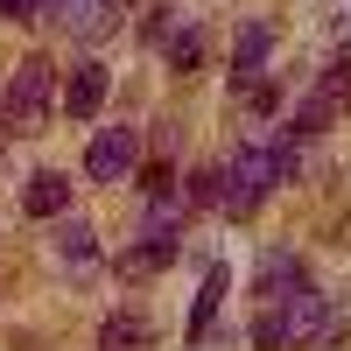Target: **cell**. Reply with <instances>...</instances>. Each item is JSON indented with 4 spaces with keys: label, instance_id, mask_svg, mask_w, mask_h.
I'll use <instances>...</instances> for the list:
<instances>
[{
    "label": "cell",
    "instance_id": "6da1fadb",
    "mask_svg": "<svg viewBox=\"0 0 351 351\" xmlns=\"http://www.w3.org/2000/svg\"><path fill=\"white\" fill-rule=\"evenodd\" d=\"M225 176V211L232 218H253L260 197H267L274 183H288L295 176V134H267V141H246V148H232V162L218 169Z\"/></svg>",
    "mask_w": 351,
    "mask_h": 351
},
{
    "label": "cell",
    "instance_id": "7a4b0ae2",
    "mask_svg": "<svg viewBox=\"0 0 351 351\" xmlns=\"http://www.w3.org/2000/svg\"><path fill=\"white\" fill-rule=\"evenodd\" d=\"M330 330H337V316H330V302L316 295V288H295L288 302H260V316H253V344L260 351L316 344V337H330Z\"/></svg>",
    "mask_w": 351,
    "mask_h": 351
},
{
    "label": "cell",
    "instance_id": "3957f363",
    "mask_svg": "<svg viewBox=\"0 0 351 351\" xmlns=\"http://www.w3.org/2000/svg\"><path fill=\"white\" fill-rule=\"evenodd\" d=\"M49 99H56V64L49 56H21L14 84L0 92V127L8 134H43L49 127Z\"/></svg>",
    "mask_w": 351,
    "mask_h": 351
},
{
    "label": "cell",
    "instance_id": "277c9868",
    "mask_svg": "<svg viewBox=\"0 0 351 351\" xmlns=\"http://www.w3.org/2000/svg\"><path fill=\"white\" fill-rule=\"evenodd\" d=\"M134 162H141V134L134 127H99L92 148H84V176H92V183H120Z\"/></svg>",
    "mask_w": 351,
    "mask_h": 351
},
{
    "label": "cell",
    "instance_id": "5b68a950",
    "mask_svg": "<svg viewBox=\"0 0 351 351\" xmlns=\"http://www.w3.org/2000/svg\"><path fill=\"white\" fill-rule=\"evenodd\" d=\"M43 21H56L77 43H99V36H112L120 8H112V0H43Z\"/></svg>",
    "mask_w": 351,
    "mask_h": 351
},
{
    "label": "cell",
    "instance_id": "8992f818",
    "mask_svg": "<svg viewBox=\"0 0 351 351\" xmlns=\"http://www.w3.org/2000/svg\"><path fill=\"white\" fill-rule=\"evenodd\" d=\"M267 49H274V28L267 21H246L239 36H232V84H239V92L267 71Z\"/></svg>",
    "mask_w": 351,
    "mask_h": 351
},
{
    "label": "cell",
    "instance_id": "52a82bcc",
    "mask_svg": "<svg viewBox=\"0 0 351 351\" xmlns=\"http://www.w3.org/2000/svg\"><path fill=\"white\" fill-rule=\"evenodd\" d=\"M106 84H112V71H106V64H77V71H71V84H64V112H71V120H99Z\"/></svg>",
    "mask_w": 351,
    "mask_h": 351
},
{
    "label": "cell",
    "instance_id": "ba28073f",
    "mask_svg": "<svg viewBox=\"0 0 351 351\" xmlns=\"http://www.w3.org/2000/svg\"><path fill=\"white\" fill-rule=\"evenodd\" d=\"M64 204H71V176L64 169H36L21 183V211L28 218H64Z\"/></svg>",
    "mask_w": 351,
    "mask_h": 351
},
{
    "label": "cell",
    "instance_id": "9c48e42d",
    "mask_svg": "<svg viewBox=\"0 0 351 351\" xmlns=\"http://www.w3.org/2000/svg\"><path fill=\"white\" fill-rule=\"evenodd\" d=\"M225 288H232V274H225V260L218 267H204V288H197V309H190V344H204L211 337V324H218V309H225Z\"/></svg>",
    "mask_w": 351,
    "mask_h": 351
},
{
    "label": "cell",
    "instance_id": "30bf717a",
    "mask_svg": "<svg viewBox=\"0 0 351 351\" xmlns=\"http://www.w3.org/2000/svg\"><path fill=\"white\" fill-rule=\"evenodd\" d=\"M148 344H155V324L141 309H112L99 324V351H148Z\"/></svg>",
    "mask_w": 351,
    "mask_h": 351
},
{
    "label": "cell",
    "instance_id": "8fae6325",
    "mask_svg": "<svg viewBox=\"0 0 351 351\" xmlns=\"http://www.w3.org/2000/svg\"><path fill=\"white\" fill-rule=\"evenodd\" d=\"M295 288H309L295 253H267V260H260V302H288Z\"/></svg>",
    "mask_w": 351,
    "mask_h": 351
},
{
    "label": "cell",
    "instance_id": "7c38bea8",
    "mask_svg": "<svg viewBox=\"0 0 351 351\" xmlns=\"http://www.w3.org/2000/svg\"><path fill=\"white\" fill-rule=\"evenodd\" d=\"M169 260H176V232H148L141 246L120 253V274H155V267H169Z\"/></svg>",
    "mask_w": 351,
    "mask_h": 351
},
{
    "label": "cell",
    "instance_id": "4fadbf2b",
    "mask_svg": "<svg viewBox=\"0 0 351 351\" xmlns=\"http://www.w3.org/2000/svg\"><path fill=\"white\" fill-rule=\"evenodd\" d=\"M56 253H64L71 267H92V260H99V232L84 218H64V225H56Z\"/></svg>",
    "mask_w": 351,
    "mask_h": 351
},
{
    "label": "cell",
    "instance_id": "5bb4252c",
    "mask_svg": "<svg viewBox=\"0 0 351 351\" xmlns=\"http://www.w3.org/2000/svg\"><path fill=\"white\" fill-rule=\"evenodd\" d=\"M337 112H344V106H337V99L324 92V84H316V92H309V99L295 106V120H288V134H324V127L337 120Z\"/></svg>",
    "mask_w": 351,
    "mask_h": 351
},
{
    "label": "cell",
    "instance_id": "9a60e30c",
    "mask_svg": "<svg viewBox=\"0 0 351 351\" xmlns=\"http://www.w3.org/2000/svg\"><path fill=\"white\" fill-rule=\"evenodd\" d=\"M204 64V28H176L169 36V71H197Z\"/></svg>",
    "mask_w": 351,
    "mask_h": 351
},
{
    "label": "cell",
    "instance_id": "2e32d148",
    "mask_svg": "<svg viewBox=\"0 0 351 351\" xmlns=\"http://www.w3.org/2000/svg\"><path fill=\"white\" fill-rule=\"evenodd\" d=\"M324 92H330L337 106H351V49H337L330 64H324Z\"/></svg>",
    "mask_w": 351,
    "mask_h": 351
},
{
    "label": "cell",
    "instance_id": "e0dca14e",
    "mask_svg": "<svg viewBox=\"0 0 351 351\" xmlns=\"http://www.w3.org/2000/svg\"><path fill=\"white\" fill-rule=\"evenodd\" d=\"M218 197H225V176H218V169L190 176V204H218Z\"/></svg>",
    "mask_w": 351,
    "mask_h": 351
},
{
    "label": "cell",
    "instance_id": "ac0fdd59",
    "mask_svg": "<svg viewBox=\"0 0 351 351\" xmlns=\"http://www.w3.org/2000/svg\"><path fill=\"white\" fill-rule=\"evenodd\" d=\"M0 21H43V0H0Z\"/></svg>",
    "mask_w": 351,
    "mask_h": 351
},
{
    "label": "cell",
    "instance_id": "d6986e66",
    "mask_svg": "<svg viewBox=\"0 0 351 351\" xmlns=\"http://www.w3.org/2000/svg\"><path fill=\"white\" fill-rule=\"evenodd\" d=\"M0 155H8V134H0Z\"/></svg>",
    "mask_w": 351,
    "mask_h": 351
}]
</instances>
